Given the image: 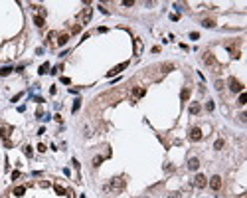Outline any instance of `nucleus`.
Listing matches in <instances>:
<instances>
[{
  "label": "nucleus",
  "mask_w": 247,
  "mask_h": 198,
  "mask_svg": "<svg viewBox=\"0 0 247 198\" xmlns=\"http://www.w3.org/2000/svg\"><path fill=\"white\" fill-rule=\"evenodd\" d=\"M162 69H166V72H168V69H174V66H172V64H164Z\"/></svg>",
  "instance_id": "bb28decb"
},
{
  "label": "nucleus",
  "mask_w": 247,
  "mask_h": 198,
  "mask_svg": "<svg viewBox=\"0 0 247 198\" xmlns=\"http://www.w3.org/2000/svg\"><path fill=\"white\" fill-rule=\"evenodd\" d=\"M10 72H12V67H10V66H4L2 69H0V75H4V77H6V75H8Z\"/></svg>",
  "instance_id": "6ab92c4d"
},
{
  "label": "nucleus",
  "mask_w": 247,
  "mask_h": 198,
  "mask_svg": "<svg viewBox=\"0 0 247 198\" xmlns=\"http://www.w3.org/2000/svg\"><path fill=\"white\" fill-rule=\"evenodd\" d=\"M214 149H215V151H221V149H223V139H217V141H215Z\"/></svg>",
  "instance_id": "a211bd4d"
},
{
  "label": "nucleus",
  "mask_w": 247,
  "mask_h": 198,
  "mask_svg": "<svg viewBox=\"0 0 247 198\" xmlns=\"http://www.w3.org/2000/svg\"><path fill=\"white\" fill-rule=\"evenodd\" d=\"M202 26H204V28H214L215 22H214V20H210V18H206L204 22H202Z\"/></svg>",
  "instance_id": "dca6fc26"
},
{
  "label": "nucleus",
  "mask_w": 247,
  "mask_h": 198,
  "mask_svg": "<svg viewBox=\"0 0 247 198\" xmlns=\"http://www.w3.org/2000/svg\"><path fill=\"white\" fill-rule=\"evenodd\" d=\"M206 109H208V111H214V103H212V101H210L208 105H206Z\"/></svg>",
  "instance_id": "473e14b6"
},
{
  "label": "nucleus",
  "mask_w": 247,
  "mask_h": 198,
  "mask_svg": "<svg viewBox=\"0 0 247 198\" xmlns=\"http://www.w3.org/2000/svg\"><path fill=\"white\" fill-rule=\"evenodd\" d=\"M101 163H103V157H95V158H93V166H99Z\"/></svg>",
  "instance_id": "5701e85b"
},
{
  "label": "nucleus",
  "mask_w": 247,
  "mask_h": 198,
  "mask_svg": "<svg viewBox=\"0 0 247 198\" xmlns=\"http://www.w3.org/2000/svg\"><path fill=\"white\" fill-rule=\"evenodd\" d=\"M48 69H50V64L46 61V64H42V67H40L38 73H42V75H44V73H48Z\"/></svg>",
  "instance_id": "aec40b11"
},
{
  "label": "nucleus",
  "mask_w": 247,
  "mask_h": 198,
  "mask_svg": "<svg viewBox=\"0 0 247 198\" xmlns=\"http://www.w3.org/2000/svg\"><path fill=\"white\" fill-rule=\"evenodd\" d=\"M67 42H69V34H61L58 38V46H65Z\"/></svg>",
  "instance_id": "9b49d317"
},
{
  "label": "nucleus",
  "mask_w": 247,
  "mask_h": 198,
  "mask_svg": "<svg viewBox=\"0 0 247 198\" xmlns=\"http://www.w3.org/2000/svg\"><path fill=\"white\" fill-rule=\"evenodd\" d=\"M200 139H202V129L200 127H194L190 131V141H200Z\"/></svg>",
  "instance_id": "0eeeda50"
},
{
  "label": "nucleus",
  "mask_w": 247,
  "mask_h": 198,
  "mask_svg": "<svg viewBox=\"0 0 247 198\" xmlns=\"http://www.w3.org/2000/svg\"><path fill=\"white\" fill-rule=\"evenodd\" d=\"M91 14H93V8H85L83 12L79 14V20H81V24H87V22L91 20Z\"/></svg>",
  "instance_id": "20e7f679"
},
{
  "label": "nucleus",
  "mask_w": 247,
  "mask_h": 198,
  "mask_svg": "<svg viewBox=\"0 0 247 198\" xmlns=\"http://www.w3.org/2000/svg\"><path fill=\"white\" fill-rule=\"evenodd\" d=\"M245 101H247V95L241 91V93H239V101H237V103H239V105H245Z\"/></svg>",
  "instance_id": "412c9836"
},
{
  "label": "nucleus",
  "mask_w": 247,
  "mask_h": 198,
  "mask_svg": "<svg viewBox=\"0 0 247 198\" xmlns=\"http://www.w3.org/2000/svg\"><path fill=\"white\" fill-rule=\"evenodd\" d=\"M188 168L190 171H198V168H200V160L196 157H190L188 158Z\"/></svg>",
  "instance_id": "6e6552de"
},
{
  "label": "nucleus",
  "mask_w": 247,
  "mask_h": 198,
  "mask_svg": "<svg viewBox=\"0 0 247 198\" xmlns=\"http://www.w3.org/2000/svg\"><path fill=\"white\" fill-rule=\"evenodd\" d=\"M10 133H12V127H2V131H0V135H2V139L6 141V139H8V135H10Z\"/></svg>",
  "instance_id": "ddd939ff"
},
{
  "label": "nucleus",
  "mask_w": 247,
  "mask_h": 198,
  "mask_svg": "<svg viewBox=\"0 0 247 198\" xmlns=\"http://www.w3.org/2000/svg\"><path fill=\"white\" fill-rule=\"evenodd\" d=\"M38 151L40 152H46V145H42V143H40V145H38Z\"/></svg>",
  "instance_id": "7c9ffc66"
},
{
  "label": "nucleus",
  "mask_w": 247,
  "mask_h": 198,
  "mask_svg": "<svg viewBox=\"0 0 247 198\" xmlns=\"http://www.w3.org/2000/svg\"><path fill=\"white\" fill-rule=\"evenodd\" d=\"M107 190H113V192L125 190V178H123V176H115L113 180H111V184L107 186Z\"/></svg>",
  "instance_id": "f257e3e1"
},
{
  "label": "nucleus",
  "mask_w": 247,
  "mask_h": 198,
  "mask_svg": "<svg viewBox=\"0 0 247 198\" xmlns=\"http://www.w3.org/2000/svg\"><path fill=\"white\" fill-rule=\"evenodd\" d=\"M79 103H81V101H79V99H75V103H73V109H71L73 113H75V111H77V109H79Z\"/></svg>",
  "instance_id": "a878e982"
},
{
  "label": "nucleus",
  "mask_w": 247,
  "mask_h": 198,
  "mask_svg": "<svg viewBox=\"0 0 247 198\" xmlns=\"http://www.w3.org/2000/svg\"><path fill=\"white\" fill-rule=\"evenodd\" d=\"M53 190L58 192V194H65V188H63V186H59V184H53Z\"/></svg>",
  "instance_id": "4be33fe9"
},
{
  "label": "nucleus",
  "mask_w": 247,
  "mask_h": 198,
  "mask_svg": "<svg viewBox=\"0 0 247 198\" xmlns=\"http://www.w3.org/2000/svg\"><path fill=\"white\" fill-rule=\"evenodd\" d=\"M168 198H180V192H170Z\"/></svg>",
  "instance_id": "cd10ccee"
},
{
  "label": "nucleus",
  "mask_w": 247,
  "mask_h": 198,
  "mask_svg": "<svg viewBox=\"0 0 247 198\" xmlns=\"http://www.w3.org/2000/svg\"><path fill=\"white\" fill-rule=\"evenodd\" d=\"M194 186H196V188H206V186H208V178L204 176L202 172H200V174H196V176H194Z\"/></svg>",
  "instance_id": "f03ea898"
},
{
  "label": "nucleus",
  "mask_w": 247,
  "mask_h": 198,
  "mask_svg": "<svg viewBox=\"0 0 247 198\" xmlns=\"http://www.w3.org/2000/svg\"><path fill=\"white\" fill-rule=\"evenodd\" d=\"M24 152H26V157H32V155H34V149H32V147H26V149H24Z\"/></svg>",
  "instance_id": "b1692460"
},
{
  "label": "nucleus",
  "mask_w": 247,
  "mask_h": 198,
  "mask_svg": "<svg viewBox=\"0 0 247 198\" xmlns=\"http://www.w3.org/2000/svg\"><path fill=\"white\" fill-rule=\"evenodd\" d=\"M129 66V61H123V64H121V66H117V67H113V69H111V72H107V77H115V75H117V73H121L125 69V67Z\"/></svg>",
  "instance_id": "39448f33"
},
{
  "label": "nucleus",
  "mask_w": 247,
  "mask_h": 198,
  "mask_svg": "<svg viewBox=\"0 0 247 198\" xmlns=\"http://www.w3.org/2000/svg\"><path fill=\"white\" fill-rule=\"evenodd\" d=\"M229 89H231L233 93H241V91H243V85H241L235 77H231V79H229Z\"/></svg>",
  "instance_id": "7ed1b4c3"
},
{
  "label": "nucleus",
  "mask_w": 247,
  "mask_h": 198,
  "mask_svg": "<svg viewBox=\"0 0 247 198\" xmlns=\"http://www.w3.org/2000/svg\"><path fill=\"white\" fill-rule=\"evenodd\" d=\"M18 178H20V172L14 171V172H12V180H18Z\"/></svg>",
  "instance_id": "c85d7f7f"
},
{
  "label": "nucleus",
  "mask_w": 247,
  "mask_h": 198,
  "mask_svg": "<svg viewBox=\"0 0 247 198\" xmlns=\"http://www.w3.org/2000/svg\"><path fill=\"white\" fill-rule=\"evenodd\" d=\"M34 24L38 28H44L46 26V22H44V16H34Z\"/></svg>",
  "instance_id": "f8f14e48"
},
{
  "label": "nucleus",
  "mask_w": 247,
  "mask_h": 198,
  "mask_svg": "<svg viewBox=\"0 0 247 198\" xmlns=\"http://www.w3.org/2000/svg\"><path fill=\"white\" fill-rule=\"evenodd\" d=\"M166 172H174V166H172V165H166Z\"/></svg>",
  "instance_id": "72a5a7b5"
},
{
  "label": "nucleus",
  "mask_w": 247,
  "mask_h": 198,
  "mask_svg": "<svg viewBox=\"0 0 247 198\" xmlns=\"http://www.w3.org/2000/svg\"><path fill=\"white\" fill-rule=\"evenodd\" d=\"M190 38H192V40H198V38H200V34H198V32H192V34H190Z\"/></svg>",
  "instance_id": "c756f323"
},
{
  "label": "nucleus",
  "mask_w": 247,
  "mask_h": 198,
  "mask_svg": "<svg viewBox=\"0 0 247 198\" xmlns=\"http://www.w3.org/2000/svg\"><path fill=\"white\" fill-rule=\"evenodd\" d=\"M180 99H182V101H188V99H190V89H188V87H184V89H182Z\"/></svg>",
  "instance_id": "4468645a"
},
{
  "label": "nucleus",
  "mask_w": 247,
  "mask_h": 198,
  "mask_svg": "<svg viewBox=\"0 0 247 198\" xmlns=\"http://www.w3.org/2000/svg\"><path fill=\"white\" fill-rule=\"evenodd\" d=\"M208 184L212 186L214 190H220V188H221V176H217V174H214V176H212V180H210Z\"/></svg>",
  "instance_id": "423d86ee"
},
{
  "label": "nucleus",
  "mask_w": 247,
  "mask_h": 198,
  "mask_svg": "<svg viewBox=\"0 0 247 198\" xmlns=\"http://www.w3.org/2000/svg\"><path fill=\"white\" fill-rule=\"evenodd\" d=\"M24 192H26L24 186H16V188H14V196H24Z\"/></svg>",
  "instance_id": "2eb2a0df"
},
{
  "label": "nucleus",
  "mask_w": 247,
  "mask_h": 198,
  "mask_svg": "<svg viewBox=\"0 0 247 198\" xmlns=\"http://www.w3.org/2000/svg\"><path fill=\"white\" fill-rule=\"evenodd\" d=\"M133 4H135L133 0H125V2H123V6H133Z\"/></svg>",
  "instance_id": "2f4dec72"
},
{
  "label": "nucleus",
  "mask_w": 247,
  "mask_h": 198,
  "mask_svg": "<svg viewBox=\"0 0 247 198\" xmlns=\"http://www.w3.org/2000/svg\"><path fill=\"white\" fill-rule=\"evenodd\" d=\"M143 53V40L135 38V56H140Z\"/></svg>",
  "instance_id": "1a4fd4ad"
},
{
  "label": "nucleus",
  "mask_w": 247,
  "mask_h": 198,
  "mask_svg": "<svg viewBox=\"0 0 247 198\" xmlns=\"http://www.w3.org/2000/svg\"><path fill=\"white\" fill-rule=\"evenodd\" d=\"M215 89H223V81H221V79L215 81Z\"/></svg>",
  "instance_id": "393cba45"
},
{
  "label": "nucleus",
  "mask_w": 247,
  "mask_h": 198,
  "mask_svg": "<svg viewBox=\"0 0 247 198\" xmlns=\"http://www.w3.org/2000/svg\"><path fill=\"white\" fill-rule=\"evenodd\" d=\"M204 64H206V66H215V58H214L210 52L204 53Z\"/></svg>",
  "instance_id": "9d476101"
},
{
  "label": "nucleus",
  "mask_w": 247,
  "mask_h": 198,
  "mask_svg": "<svg viewBox=\"0 0 247 198\" xmlns=\"http://www.w3.org/2000/svg\"><path fill=\"white\" fill-rule=\"evenodd\" d=\"M190 113H192V115H198V113H200V105H198V103H192V105H190Z\"/></svg>",
  "instance_id": "f3484780"
}]
</instances>
